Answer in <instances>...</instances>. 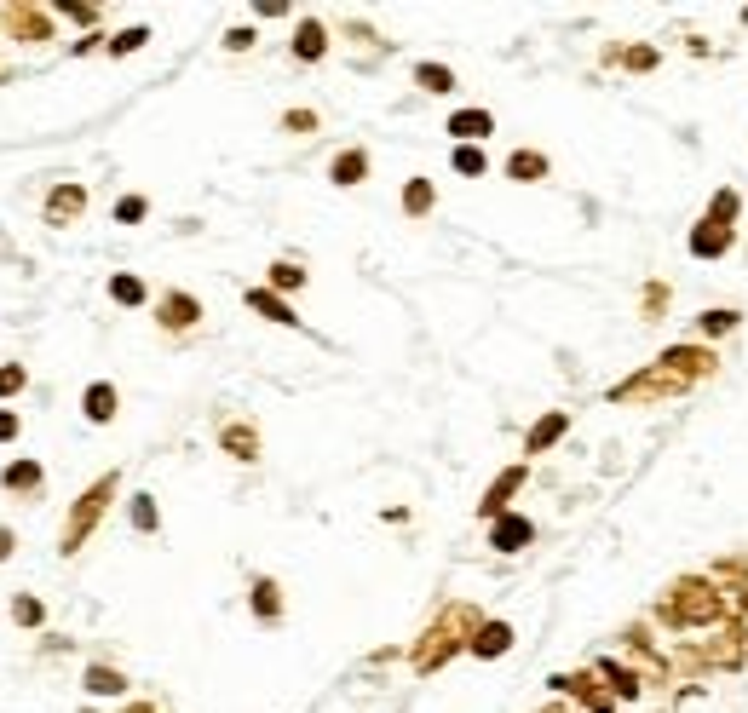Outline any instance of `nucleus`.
Masks as SVG:
<instances>
[{
  "instance_id": "nucleus-11",
  "label": "nucleus",
  "mask_w": 748,
  "mask_h": 713,
  "mask_svg": "<svg viewBox=\"0 0 748 713\" xmlns=\"http://www.w3.org/2000/svg\"><path fill=\"white\" fill-rule=\"evenodd\" d=\"M507 650H513V621H484L467 644V656H478V662H495V656H507Z\"/></svg>"
},
{
  "instance_id": "nucleus-32",
  "label": "nucleus",
  "mask_w": 748,
  "mask_h": 713,
  "mask_svg": "<svg viewBox=\"0 0 748 713\" xmlns=\"http://www.w3.org/2000/svg\"><path fill=\"white\" fill-rule=\"evenodd\" d=\"M110 299H116V305H144V299H150V288H144L139 276L116 271V276H110Z\"/></svg>"
},
{
  "instance_id": "nucleus-45",
  "label": "nucleus",
  "mask_w": 748,
  "mask_h": 713,
  "mask_svg": "<svg viewBox=\"0 0 748 713\" xmlns=\"http://www.w3.org/2000/svg\"><path fill=\"white\" fill-rule=\"evenodd\" d=\"M541 713H570V708H541Z\"/></svg>"
},
{
  "instance_id": "nucleus-7",
  "label": "nucleus",
  "mask_w": 748,
  "mask_h": 713,
  "mask_svg": "<svg viewBox=\"0 0 748 713\" xmlns=\"http://www.w3.org/2000/svg\"><path fill=\"white\" fill-rule=\"evenodd\" d=\"M156 322H162L167 334H190V328L202 322V299L185 294V288H173V294L156 299Z\"/></svg>"
},
{
  "instance_id": "nucleus-44",
  "label": "nucleus",
  "mask_w": 748,
  "mask_h": 713,
  "mask_svg": "<svg viewBox=\"0 0 748 713\" xmlns=\"http://www.w3.org/2000/svg\"><path fill=\"white\" fill-rule=\"evenodd\" d=\"M121 713H156V708H150V702H133V708H121Z\"/></svg>"
},
{
  "instance_id": "nucleus-27",
  "label": "nucleus",
  "mask_w": 748,
  "mask_h": 713,
  "mask_svg": "<svg viewBox=\"0 0 748 713\" xmlns=\"http://www.w3.org/2000/svg\"><path fill=\"white\" fill-rule=\"evenodd\" d=\"M415 87L432 92V98H444V92H455V69L449 64H415Z\"/></svg>"
},
{
  "instance_id": "nucleus-46",
  "label": "nucleus",
  "mask_w": 748,
  "mask_h": 713,
  "mask_svg": "<svg viewBox=\"0 0 748 713\" xmlns=\"http://www.w3.org/2000/svg\"><path fill=\"white\" fill-rule=\"evenodd\" d=\"M87 713H93V708H87Z\"/></svg>"
},
{
  "instance_id": "nucleus-39",
  "label": "nucleus",
  "mask_w": 748,
  "mask_h": 713,
  "mask_svg": "<svg viewBox=\"0 0 748 713\" xmlns=\"http://www.w3.org/2000/svg\"><path fill=\"white\" fill-rule=\"evenodd\" d=\"M29 386V374H24V363H6L0 368V397H18V391Z\"/></svg>"
},
{
  "instance_id": "nucleus-34",
  "label": "nucleus",
  "mask_w": 748,
  "mask_h": 713,
  "mask_svg": "<svg viewBox=\"0 0 748 713\" xmlns=\"http://www.w3.org/2000/svg\"><path fill=\"white\" fill-rule=\"evenodd\" d=\"M576 702H582L587 713H616V696H610V690L599 685V673H593V685H587L582 696H576Z\"/></svg>"
},
{
  "instance_id": "nucleus-41",
  "label": "nucleus",
  "mask_w": 748,
  "mask_h": 713,
  "mask_svg": "<svg viewBox=\"0 0 748 713\" xmlns=\"http://www.w3.org/2000/svg\"><path fill=\"white\" fill-rule=\"evenodd\" d=\"M58 12H64L70 23H98V6H75V0H64Z\"/></svg>"
},
{
  "instance_id": "nucleus-3",
  "label": "nucleus",
  "mask_w": 748,
  "mask_h": 713,
  "mask_svg": "<svg viewBox=\"0 0 748 713\" xmlns=\"http://www.w3.org/2000/svg\"><path fill=\"white\" fill-rule=\"evenodd\" d=\"M110 501H116V472H110V478H98L93 489H87V495L70 506V524H64V541H58V547H64V552H81V547H87V535H93L98 518L110 512Z\"/></svg>"
},
{
  "instance_id": "nucleus-36",
  "label": "nucleus",
  "mask_w": 748,
  "mask_h": 713,
  "mask_svg": "<svg viewBox=\"0 0 748 713\" xmlns=\"http://www.w3.org/2000/svg\"><path fill=\"white\" fill-rule=\"evenodd\" d=\"M282 133L311 138V133H317V110H282Z\"/></svg>"
},
{
  "instance_id": "nucleus-30",
  "label": "nucleus",
  "mask_w": 748,
  "mask_h": 713,
  "mask_svg": "<svg viewBox=\"0 0 748 713\" xmlns=\"http://www.w3.org/2000/svg\"><path fill=\"white\" fill-rule=\"evenodd\" d=\"M265 288H271V294H300V288H305V271L294 265V259H277V265H271V282H265Z\"/></svg>"
},
{
  "instance_id": "nucleus-35",
  "label": "nucleus",
  "mask_w": 748,
  "mask_h": 713,
  "mask_svg": "<svg viewBox=\"0 0 748 713\" xmlns=\"http://www.w3.org/2000/svg\"><path fill=\"white\" fill-rule=\"evenodd\" d=\"M144 41H150V29H144V23H139V29H121V35H110V41H104V46H110L116 58H127V52H139Z\"/></svg>"
},
{
  "instance_id": "nucleus-9",
  "label": "nucleus",
  "mask_w": 748,
  "mask_h": 713,
  "mask_svg": "<svg viewBox=\"0 0 748 713\" xmlns=\"http://www.w3.org/2000/svg\"><path fill=\"white\" fill-rule=\"evenodd\" d=\"M593 673L605 679V690L616 696V702H639L645 696V673L633 662H616V656H605V662H593Z\"/></svg>"
},
{
  "instance_id": "nucleus-16",
  "label": "nucleus",
  "mask_w": 748,
  "mask_h": 713,
  "mask_svg": "<svg viewBox=\"0 0 748 713\" xmlns=\"http://www.w3.org/2000/svg\"><path fill=\"white\" fill-rule=\"evenodd\" d=\"M242 299H248V311H259L265 322H277V328H300V317H294V305H288L282 294H271V288H248Z\"/></svg>"
},
{
  "instance_id": "nucleus-8",
  "label": "nucleus",
  "mask_w": 748,
  "mask_h": 713,
  "mask_svg": "<svg viewBox=\"0 0 748 713\" xmlns=\"http://www.w3.org/2000/svg\"><path fill=\"white\" fill-rule=\"evenodd\" d=\"M536 541V518H524V512H501L490 524V547L501 552V558H513V552H524Z\"/></svg>"
},
{
  "instance_id": "nucleus-33",
  "label": "nucleus",
  "mask_w": 748,
  "mask_h": 713,
  "mask_svg": "<svg viewBox=\"0 0 748 713\" xmlns=\"http://www.w3.org/2000/svg\"><path fill=\"white\" fill-rule=\"evenodd\" d=\"M12 621L41 627V621H47V604H41V598H29V593H18V598H12Z\"/></svg>"
},
{
  "instance_id": "nucleus-40",
  "label": "nucleus",
  "mask_w": 748,
  "mask_h": 713,
  "mask_svg": "<svg viewBox=\"0 0 748 713\" xmlns=\"http://www.w3.org/2000/svg\"><path fill=\"white\" fill-rule=\"evenodd\" d=\"M254 41H259V35L248 29V23H236V29H225V52H248Z\"/></svg>"
},
{
  "instance_id": "nucleus-38",
  "label": "nucleus",
  "mask_w": 748,
  "mask_h": 713,
  "mask_svg": "<svg viewBox=\"0 0 748 713\" xmlns=\"http://www.w3.org/2000/svg\"><path fill=\"white\" fill-rule=\"evenodd\" d=\"M144 213H150V202H144V196H121V202H116V225H139Z\"/></svg>"
},
{
  "instance_id": "nucleus-31",
  "label": "nucleus",
  "mask_w": 748,
  "mask_h": 713,
  "mask_svg": "<svg viewBox=\"0 0 748 713\" xmlns=\"http://www.w3.org/2000/svg\"><path fill=\"white\" fill-rule=\"evenodd\" d=\"M127 518H133V529H139V535H156V529H162V512H156V495H133V506H127Z\"/></svg>"
},
{
  "instance_id": "nucleus-4",
  "label": "nucleus",
  "mask_w": 748,
  "mask_h": 713,
  "mask_svg": "<svg viewBox=\"0 0 748 713\" xmlns=\"http://www.w3.org/2000/svg\"><path fill=\"white\" fill-rule=\"evenodd\" d=\"M656 368L679 374L685 386H702V380H714V374H720V351H714V345H702V340H685V345L656 351Z\"/></svg>"
},
{
  "instance_id": "nucleus-26",
  "label": "nucleus",
  "mask_w": 748,
  "mask_h": 713,
  "mask_svg": "<svg viewBox=\"0 0 748 713\" xmlns=\"http://www.w3.org/2000/svg\"><path fill=\"white\" fill-rule=\"evenodd\" d=\"M449 167H455L461 179H484V173H490V156H484V144H455Z\"/></svg>"
},
{
  "instance_id": "nucleus-10",
  "label": "nucleus",
  "mask_w": 748,
  "mask_h": 713,
  "mask_svg": "<svg viewBox=\"0 0 748 713\" xmlns=\"http://www.w3.org/2000/svg\"><path fill=\"white\" fill-rule=\"evenodd\" d=\"M737 328H743V311H737V305H708V311H697V322H691V334H697L702 345L725 340V334H737Z\"/></svg>"
},
{
  "instance_id": "nucleus-2",
  "label": "nucleus",
  "mask_w": 748,
  "mask_h": 713,
  "mask_svg": "<svg viewBox=\"0 0 748 713\" xmlns=\"http://www.w3.org/2000/svg\"><path fill=\"white\" fill-rule=\"evenodd\" d=\"M685 380L679 374H668V368H656V363H645L639 374H628V380H616V386L605 391L610 403H668V397H685Z\"/></svg>"
},
{
  "instance_id": "nucleus-5",
  "label": "nucleus",
  "mask_w": 748,
  "mask_h": 713,
  "mask_svg": "<svg viewBox=\"0 0 748 713\" xmlns=\"http://www.w3.org/2000/svg\"><path fill=\"white\" fill-rule=\"evenodd\" d=\"M524 483H530V466H524V460H518V466H507V472H501V478L484 489V501H478V518H484V524H495V518H501L507 506H513V495L524 489Z\"/></svg>"
},
{
  "instance_id": "nucleus-13",
  "label": "nucleus",
  "mask_w": 748,
  "mask_h": 713,
  "mask_svg": "<svg viewBox=\"0 0 748 713\" xmlns=\"http://www.w3.org/2000/svg\"><path fill=\"white\" fill-rule=\"evenodd\" d=\"M444 133L455 138V144H484V138L495 133V115L490 110H455L444 121Z\"/></svg>"
},
{
  "instance_id": "nucleus-24",
  "label": "nucleus",
  "mask_w": 748,
  "mask_h": 713,
  "mask_svg": "<svg viewBox=\"0 0 748 713\" xmlns=\"http://www.w3.org/2000/svg\"><path fill=\"white\" fill-rule=\"evenodd\" d=\"M41 478H47V472H41L35 460H12V466L0 472V483H6L12 495H35V489H41Z\"/></svg>"
},
{
  "instance_id": "nucleus-25",
  "label": "nucleus",
  "mask_w": 748,
  "mask_h": 713,
  "mask_svg": "<svg viewBox=\"0 0 748 713\" xmlns=\"http://www.w3.org/2000/svg\"><path fill=\"white\" fill-rule=\"evenodd\" d=\"M432 207H438V190H432V179H409V184H403V213H409V219H426Z\"/></svg>"
},
{
  "instance_id": "nucleus-12",
  "label": "nucleus",
  "mask_w": 748,
  "mask_h": 713,
  "mask_svg": "<svg viewBox=\"0 0 748 713\" xmlns=\"http://www.w3.org/2000/svg\"><path fill=\"white\" fill-rule=\"evenodd\" d=\"M81 414H87L93 426H110V420L121 414V391L110 386V380H93V386L81 391Z\"/></svg>"
},
{
  "instance_id": "nucleus-43",
  "label": "nucleus",
  "mask_w": 748,
  "mask_h": 713,
  "mask_svg": "<svg viewBox=\"0 0 748 713\" xmlns=\"http://www.w3.org/2000/svg\"><path fill=\"white\" fill-rule=\"evenodd\" d=\"M6 558H12V529L0 524V564H6Z\"/></svg>"
},
{
  "instance_id": "nucleus-18",
  "label": "nucleus",
  "mask_w": 748,
  "mask_h": 713,
  "mask_svg": "<svg viewBox=\"0 0 748 713\" xmlns=\"http://www.w3.org/2000/svg\"><path fill=\"white\" fill-rule=\"evenodd\" d=\"M369 179V150H340V156L328 161V184H340V190H351V184Z\"/></svg>"
},
{
  "instance_id": "nucleus-6",
  "label": "nucleus",
  "mask_w": 748,
  "mask_h": 713,
  "mask_svg": "<svg viewBox=\"0 0 748 713\" xmlns=\"http://www.w3.org/2000/svg\"><path fill=\"white\" fill-rule=\"evenodd\" d=\"M685 248H691V259L714 265V259H725V253L737 248V230L714 225V219H697V225H691V236H685Z\"/></svg>"
},
{
  "instance_id": "nucleus-19",
  "label": "nucleus",
  "mask_w": 748,
  "mask_h": 713,
  "mask_svg": "<svg viewBox=\"0 0 748 713\" xmlns=\"http://www.w3.org/2000/svg\"><path fill=\"white\" fill-rule=\"evenodd\" d=\"M547 173H553V161L541 156V150H513L507 156V179L513 184H541Z\"/></svg>"
},
{
  "instance_id": "nucleus-17",
  "label": "nucleus",
  "mask_w": 748,
  "mask_h": 713,
  "mask_svg": "<svg viewBox=\"0 0 748 713\" xmlns=\"http://www.w3.org/2000/svg\"><path fill=\"white\" fill-rule=\"evenodd\" d=\"M81 213H87V190H81V184H58L47 196V225H70Z\"/></svg>"
},
{
  "instance_id": "nucleus-15",
  "label": "nucleus",
  "mask_w": 748,
  "mask_h": 713,
  "mask_svg": "<svg viewBox=\"0 0 748 713\" xmlns=\"http://www.w3.org/2000/svg\"><path fill=\"white\" fill-rule=\"evenodd\" d=\"M294 58H300V64H323L328 58V29L317 18L294 23Z\"/></svg>"
},
{
  "instance_id": "nucleus-23",
  "label": "nucleus",
  "mask_w": 748,
  "mask_h": 713,
  "mask_svg": "<svg viewBox=\"0 0 748 713\" xmlns=\"http://www.w3.org/2000/svg\"><path fill=\"white\" fill-rule=\"evenodd\" d=\"M248 604H254V616H259V621H282V587L271 581V575H259V581H254Z\"/></svg>"
},
{
  "instance_id": "nucleus-42",
  "label": "nucleus",
  "mask_w": 748,
  "mask_h": 713,
  "mask_svg": "<svg viewBox=\"0 0 748 713\" xmlns=\"http://www.w3.org/2000/svg\"><path fill=\"white\" fill-rule=\"evenodd\" d=\"M18 437V409H0V443H12Z\"/></svg>"
},
{
  "instance_id": "nucleus-22",
  "label": "nucleus",
  "mask_w": 748,
  "mask_h": 713,
  "mask_svg": "<svg viewBox=\"0 0 748 713\" xmlns=\"http://www.w3.org/2000/svg\"><path fill=\"white\" fill-rule=\"evenodd\" d=\"M219 443H225V455H231V460H259V432H254V426H242V420H231V426L219 432Z\"/></svg>"
},
{
  "instance_id": "nucleus-29",
  "label": "nucleus",
  "mask_w": 748,
  "mask_h": 713,
  "mask_svg": "<svg viewBox=\"0 0 748 713\" xmlns=\"http://www.w3.org/2000/svg\"><path fill=\"white\" fill-rule=\"evenodd\" d=\"M610 58H616L622 69H639V75H651V69L662 64V52H656V46H616Z\"/></svg>"
},
{
  "instance_id": "nucleus-1",
  "label": "nucleus",
  "mask_w": 748,
  "mask_h": 713,
  "mask_svg": "<svg viewBox=\"0 0 748 713\" xmlns=\"http://www.w3.org/2000/svg\"><path fill=\"white\" fill-rule=\"evenodd\" d=\"M651 621L662 633H714L720 621H731V593L708 575H679L674 587L656 598Z\"/></svg>"
},
{
  "instance_id": "nucleus-28",
  "label": "nucleus",
  "mask_w": 748,
  "mask_h": 713,
  "mask_svg": "<svg viewBox=\"0 0 748 713\" xmlns=\"http://www.w3.org/2000/svg\"><path fill=\"white\" fill-rule=\"evenodd\" d=\"M6 23L29 41H47V12H35V6H6Z\"/></svg>"
},
{
  "instance_id": "nucleus-37",
  "label": "nucleus",
  "mask_w": 748,
  "mask_h": 713,
  "mask_svg": "<svg viewBox=\"0 0 748 713\" xmlns=\"http://www.w3.org/2000/svg\"><path fill=\"white\" fill-rule=\"evenodd\" d=\"M668 294H674L668 282H651V288H645V322H656L662 311H668Z\"/></svg>"
},
{
  "instance_id": "nucleus-14",
  "label": "nucleus",
  "mask_w": 748,
  "mask_h": 713,
  "mask_svg": "<svg viewBox=\"0 0 748 713\" xmlns=\"http://www.w3.org/2000/svg\"><path fill=\"white\" fill-rule=\"evenodd\" d=\"M564 432H570V409H547L536 426H530V437H524V455H547Z\"/></svg>"
},
{
  "instance_id": "nucleus-21",
  "label": "nucleus",
  "mask_w": 748,
  "mask_h": 713,
  "mask_svg": "<svg viewBox=\"0 0 748 713\" xmlns=\"http://www.w3.org/2000/svg\"><path fill=\"white\" fill-rule=\"evenodd\" d=\"M702 219H714V225H725V230H737V219H743V196L731 190V184H720L714 196H708V213Z\"/></svg>"
},
{
  "instance_id": "nucleus-20",
  "label": "nucleus",
  "mask_w": 748,
  "mask_h": 713,
  "mask_svg": "<svg viewBox=\"0 0 748 713\" xmlns=\"http://www.w3.org/2000/svg\"><path fill=\"white\" fill-rule=\"evenodd\" d=\"M87 696H98V702H116V696H127V673H121V667L93 662V667H87Z\"/></svg>"
}]
</instances>
